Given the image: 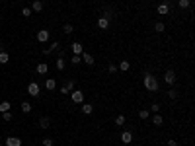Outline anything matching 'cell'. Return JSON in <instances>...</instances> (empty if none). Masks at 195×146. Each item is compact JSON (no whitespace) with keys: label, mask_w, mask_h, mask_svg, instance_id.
<instances>
[{"label":"cell","mask_w":195,"mask_h":146,"mask_svg":"<svg viewBox=\"0 0 195 146\" xmlns=\"http://www.w3.org/2000/svg\"><path fill=\"white\" fill-rule=\"evenodd\" d=\"M31 14H33L31 8H27V6H26V8H22V16H24V18H30Z\"/></svg>","instance_id":"cell-32"},{"label":"cell","mask_w":195,"mask_h":146,"mask_svg":"<svg viewBox=\"0 0 195 146\" xmlns=\"http://www.w3.org/2000/svg\"><path fill=\"white\" fill-rule=\"evenodd\" d=\"M150 111H152V113H158V111H160V103H152V105H150Z\"/></svg>","instance_id":"cell-34"},{"label":"cell","mask_w":195,"mask_h":146,"mask_svg":"<svg viewBox=\"0 0 195 146\" xmlns=\"http://www.w3.org/2000/svg\"><path fill=\"white\" fill-rule=\"evenodd\" d=\"M178 6L181 10H187V8H191V0H178Z\"/></svg>","instance_id":"cell-19"},{"label":"cell","mask_w":195,"mask_h":146,"mask_svg":"<svg viewBox=\"0 0 195 146\" xmlns=\"http://www.w3.org/2000/svg\"><path fill=\"white\" fill-rule=\"evenodd\" d=\"M129 68H131V62L129 61H121V62H119V66H117V70H121V72H127Z\"/></svg>","instance_id":"cell-14"},{"label":"cell","mask_w":195,"mask_h":146,"mask_svg":"<svg viewBox=\"0 0 195 146\" xmlns=\"http://www.w3.org/2000/svg\"><path fill=\"white\" fill-rule=\"evenodd\" d=\"M2 119L4 121H12V111H4V113H2Z\"/></svg>","instance_id":"cell-33"},{"label":"cell","mask_w":195,"mask_h":146,"mask_svg":"<svg viewBox=\"0 0 195 146\" xmlns=\"http://www.w3.org/2000/svg\"><path fill=\"white\" fill-rule=\"evenodd\" d=\"M10 107H12L10 101H2V103H0V113H4V111H10Z\"/></svg>","instance_id":"cell-23"},{"label":"cell","mask_w":195,"mask_h":146,"mask_svg":"<svg viewBox=\"0 0 195 146\" xmlns=\"http://www.w3.org/2000/svg\"><path fill=\"white\" fill-rule=\"evenodd\" d=\"M107 72H109V74H115V72H117V66H115V64H109V66H107Z\"/></svg>","instance_id":"cell-35"},{"label":"cell","mask_w":195,"mask_h":146,"mask_svg":"<svg viewBox=\"0 0 195 146\" xmlns=\"http://www.w3.org/2000/svg\"><path fill=\"white\" fill-rule=\"evenodd\" d=\"M164 29H166L164 22H156V23H154V31H156V33H162Z\"/></svg>","instance_id":"cell-25"},{"label":"cell","mask_w":195,"mask_h":146,"mask_svg":"<svg viewBox=\"0 0 195 146\" xmlns=\"http://www.w3.org/2000/svg\"><path fill=\"white\" fill-rule=\"evenodd\" d=\"M49 125H51L49 117H41V119H39V127L41 129H49Z\"/></svg>","instance_id":"cell-20"},{"label":"cell","mask_w":195,"mask_h":146,"mask_svg":"<svg viewBox=\"0 0 195 146\" xmlns=\"http://www.w3.org/2000/svg\"><path fill=\"white\" fill-rule=\"evenodd\" d=\"M70 99H72L74 103H84V92L74 88V90L70 92Z\"/></svg>","instance_id":"cell-2"},{"label":"cell","mask_w":195,"mask_h":146,"mask_svg":"<svg viewBox=\"0 0 195 146\" xmlns=\"http://www.w3.org/2000/svg\"><path fill=\"white\" fill-rule=\"evenodd\" d=\"M74 88H76V82H74V80H66V82H64V86L61 88V94L66 95V94H70V92H72Z\"/></svg>","instance_id":"cell-4"},{"label":"cell","mask_w":195,"mask_h":146,"mask_svg":"<svg viewBox=\"0 0 195 146\" xmlns=\"http://www.w3.org/2000/svg\"><path fill=\"white\" fill-rule=\"evenodd\" d=\"M70 62H72L74 66H76V64H80V62H82V57H80V55H72V58H70Z\"/></svg>","instance_id":"cell-30"},{"label":"cell","mask_w":195,"mask_h":146,"mask_svg":"<svg viewBox=\"0 0 195 146\" xmlns=\"http://www.w3.org/2000/svg\"><path fill=\"white\" fill-rule=\"evenodd\" d=\"M41 10H43V2H41V0H33L31 12H41Z\"/></svg>","instance_id":"cell-12"},{"label":"cell","mask_w":195,"mask_h":146,"mask_svg":"<svg viewBox=\"0 0 195 146\" xmlns=\"http://www.w3.org/2000/svg\"><path fill=\"white\" fill-rule=\"evenodd\" d=\"M98 27H99V29H107V27H109V20H105V18L102 16V18L98 20Z\"/></svg>","instance_id":"cell-15"},{"label":"cell","mask_w":195,"mask_h":146,"mask_svg":"<svg viewBox=\"0 0 195 146\" xmlns=\"http://www.w3.org/2000/svg\"><path fill=\"white\" fill-rule=\"evenodd\" d=\"M22 111H24V113H30V111H31V103L30 101H24L22 103Z\"/></svg>","instance_id":"cell-29"},{"label":"cell","mask_w":195,"mask_h":146,"mask_svg":"<svg viewBox=\"0 0 195 146\" xmlns=\"http://www.w3.org/2000/svg\"><path fill=\"white\" fill-rule=\"evenodd\" d=\"M176 2H178V0H176Z\"/></svg>","instance_id":"cell-40"},{"label":"cell","mask_w":195,"mask_h":146,"mask_svg":"<svg viewBox=\"0 0 195 146\" xmlns=\"http://www.w3.org/2000/svg\"><path fill=\"white\" fill-rule=\"evenodd\" d=\"M8 61H10V55H8L6 51H2V53H0V64H6Z\"/></svg>","instance_id":"cell-24"},{"label":"cell","mask_w":195,"mask_h":146,"mask_svg":"<svg viewBox=\"0 0 195 146\" xmlns=\"http://www.w3.org/2000/svg\"><path fill=\"white\" fill-rule=\"evenodd\" d=\"M43 146H53V138H43Z\"/></svg>","instance_id":"cell-37"},{"label":"cell","mask_w":195,"mask_h":146,"mask_svg":"<svg viewBox=\"0 0 195 146\" xmlns=\"http://www.w3.org/2000/svg\"><path fill=\"white\" fill-rule=\"evenodd\" d=\"M139 117H140V119H148V117H150V111H148V109H140L139 111Z\"/></svg>","instance_id":"cell-31"},{"label":"cell","mask_w":195,"mask_h":146,"mask_svg":"<svg viewBox=\"0 0 195 146\" xmlns=\"http://www.w3.org/2000/svg\"><path fill=\"white\" fill-rule=\"evenodd\" d=\"M168 146H178V142H176L174 138H170V140H168Z\"/></svg>","instance_id":"cell-38"},{"label":"cell","mask_w":195,"mask_h":146,"mask_svg":"<svg viewBox=\"0 0 195 146\" xmlns=\"http://www.w3.org/2000/svg\"><path fill=\"white\" fill-rule=\"evenodd\" d=\"M6 146H22V138H20V136H8Z\"/></svg>","instance_id":"cell-8"},{"label":"cell","mask_w":195,"mask_h":146,"mask_svg":"<svg viewBox=\"0 0 195 146\" xmlns=\"http://www.w3.org/2000/svg\"><path fill=\"white\" fill-rule=\"evenodd\" d=\"M92 111H94V105H92V103H82V113H84V115H90Z\"/></svg>","instance_id":"cell-16"},{"label":"cell","mask_w":195,"mask_h":146,"mask_svg":"<svg viewBox=\"0 0 195 146\" xmlns=\"http://www.w3.org/2000/svg\"><path fill=\"white\" fill-rule=\"evenodd\" d=\"M103 18H105V20H111V18H115V12L111 10L109 6H107V8H103Z\"/></svg>","instance_id":"cell-17"},{"label":"cell","mask_w":195,"mask_h":146,"mask_svg":"<svg viewBox=\"0 0 195 146\" xmlns=\"http://www.w3.org/2000/svg\"><path fill=\"white\" fill-rule=\"evenodd\" d=\"M131 140H133V132L131 131H123L121 132V142L123 144H131Z\"/></svg>","instance_id":"cell-9"},{"label":"cell","mask_w":195,"mask_h":146,"mask_svg":"<svg viewBox=\"0 0 195 146\" xmlns=\"http://www.w3.org/2000/svg\"><path fill=\"white\" fill-rule=\"evenodd\" d=\"M164 82H166V84H168L170 88L176 84V72H174L172 68H170V70H166V74H164Z\"/></svg>","instance_id":"cell-3"},{"label":"cell","mask_w":195,"mask_h":146,"mask_svg":"<svg viewBox=\"0 0 195 146\" xmlns=\"http://www.w3.org/2000/svg\"><path fill=\"white\" fill-rule=\"evenodd\" d=\"M39 90H41V88H39V84H35V82H31V84L27 86V94L33 95V98H37V95H39Z\"/></svg>","instance_id":"cell-7"},{"label":"cell","mask_w":195,"mask_h":146,"mask_svg":"<svg viewBox=\"0 0 195 146\" xmlns=\"http://www.w3.org/2000/svg\"><path fill=\"white\" fill-rule=\"evenodd\" d=\"M80 57H82V62H86V64H88V66H92V64H94V57L90 55V53H86V51H84V53H82Z\"/></svg>","instance_id":"cell-11"},{"label":"cell","mask_w":195,"mask_h":146,"mask_svg":"<svg viewBox=\"0 0 195 146\" xmlns=\"http://www.w3.org/2000/svg\"><path fill=\"white\" fill-rule=\"evenodd\" d=\"M156 12H158L160 16H168L170 12H172V8L168 6V2H162V4H158V8H156Z\"/></svg>","instance_id":"cell-6"},{"label":"cell","mask_w":195,"mask_h":146,"mask_svg":"<svg viewBox=\"0 0 195 146\" xmlns=\"http://www.w3.org/2000/svg\"><path fill=\"white\" fill-rule=\"evenodd\" d=\"M57 47H59V41H57V43H51V45H49V47H47V49H45V51H43V53H45V55H51V53H53V51H55V49H57Z\"/></svg>","instance_id":"cell-22"},{"label":"cell","mask_w":195,"mask_h":146,"mask_svg":"<svg viewBox=\"0 0 195 146\" xmlns=\"http://www.w3.org/2000/svg\"><path fill=\"white\" fill-rule=\"evenodd\" d=\"M37 74H47V70H49V66H47V62H39L37 64Z\"/></svg>","instance_id":"cell-13"},{"label":"cell","mask_w":195,"mask_h":146,"mask_svg":"<svg viewBox=\"0 0 195 146\" xmlns=\"http://www.w3.org/2000/svg\"><path fill=\"white\" fill-rule=\"evenodd\" d=\"M55 66H57V70H64V58H57V62H55Z\"/></svg>","instance_id":"cell-28"},{"label":"cell","mask_w":195,"mask_h":146,"mask_svg":"<svg viewBox=\"0 0 195 146\" xmlns=\"http://www.w3.org/2000/svg\"><path fill=\"white\" fill-rule=\"evenodd\" d=\"M125 123H127L125 115H117V117H115V125H117V127H123Z\"/></svg>","instance_id":"cell-21"},{"label":"cell","mask_w":195,"mask_h":146,"mask_svg":"<svg viewBox=\"0 0 195 146\" xmlns=\"http://www.w3.org/2000/svg\"><path fill=\"white\" fill-rule=\"evenodd\" d=\"M143 84H144V88H146L148 92H158V80H156L154 74L146 72V74L143 76Z\"/></svg>","instance_id":"cell-1"},{"label":"cell","mask_w":195,"mask_h":146,"mask_svg":"<svg viewBox=\"0 0 195 146\" xmlns=\"http://www.w3.org/2000/svg\"><path fill=\"white\" fill-rule=\"evenodd\" d=\"M45 88H47V90H55V88H57V82L53 80V78H49V80L45 82Z\"/></svg>","instance_id":"cell-26"},{"label":"cell","mask_w":195,"mask_h":146,"mask_svg":"<svg viewBox=\"0 0 195 146\" xmlns=\"http://www.w3.org/2000/svg\"><path fill=\"white\" fill-rule=\"evenodd\" d=\"M70 51H72V55H82L84 47H82V43H72L70 45Z\"/></svg>","instance_id":"cell-10"},{"label":"cell","mask_w":195,"mask_h":146,"mask_svg":"<svg viewBox=\"0 0 195 146\" xmlns=\"http://www.w3.org/2000/svg\"><path fill=\"white\" fill-rule=\"evenodd\" d=\"M164 123V119H162V115H158V113H154L152 115V125H156V127H160V125Z\"/></svg>","instance_id":"cell-18"},{"label":"cell","mask_w":195,"mask_h":146,"mask_svg":"<svg viewBox=\"0 0 195 146\" xmlns=\"http://www.w3.org/2000/svg\"><path fill=\"white\" fill-rule=\"evenodd\" d=\"M2 51H4V45H2V43H0V53H2Z\"/></svg>","instance_id":"cell-39"},{"label":"cell","mask_w":195,"mask_h":146,"mask_svg":"<svg viewBox=\"0 0 195 146\" xmlns=\"http://www.w3.org/2000/svg\"><path fill=\"white\" fill-rule=\"evenodd\" d=\"M63 31L66 33V35H70V33L74 31V26H72V23H64V26H63Z\"/></svg>","instance_id":"cell-27"},{"label":"cell","mask_w":195,"mask_h":146,"mask_svg":"<svg viewBox=\"0 0 195 146\" xmlns=\"http://www.w3.org/2000/svg\"><path fill=\"white\" fill-rule=\"evenodd\" d=\"M168 95H170L172 99H178V92H176V90H170V92H168Z\"/></svg>","instance_id":"cell-36"},{"label":"cell","mask_w":195,"mask_h":146,"mask_svg":"<svg viewBox=\"0 0 195 146\" xmlns=\"http://www.w3.org/2000/svg\"><path fill=\"white\" fill-rule=\"evenodd\" d=\"M35 37H37V41H39V43H47L51 35H49V31H47V29H39Z\"/></svg>","instance_id":"cell-5"}]
</instances>
